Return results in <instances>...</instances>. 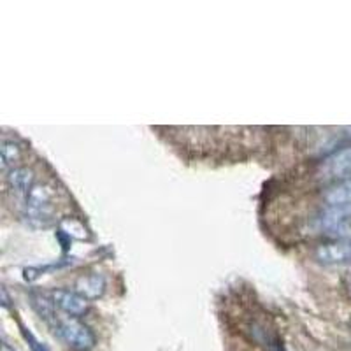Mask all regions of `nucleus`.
<instances>
[{
	"label": "nucleus",
	"instance_id": "obj_13",
	"mask_svg": "<svg viewBox=\"0 0 351 351\" xmlns=\"http://www.w3.org/2000/svg\"><path fill=\"white\" fill-rule=\"evenodd\" d=\"M2 351H16V350H14V348H11V346H9V344H2Z\"/></svg>",
	"mask_w": 351,
	"mask_h": 351
},
{
	"label": "nucleus",
	"instance_id": "obj_2",
	"mask_svg": "<svg viewBox=\"0 0 351 351\" xmlns=\"http://www.w3.org/2000/svg\"><path fill=\"white\" fill-rule=\"evenodd\" d=\"M60 339L74 351H90L95 348V334L88 325L81 324L77 318H58L55 325Z\"/></svg>",
	"mask_w": 351,
	"mask_h": 351
},
{
	"label": "nucleus",
	"instance_id": "obj_12",
	"mask_svg": "<svg viewBox=\"0 0 351 351\" xmlns=\"http://www.w3.org/2000/svg\"><path fill=\"white\" fill-rule=\"evenodd\" d=\"M21 330H23V337L25 339H27V343H28V346H30V350L32 351H49V348L46 346V344L44 343H40L39 339H37L36 335L32 334V332L28 330V328H21Z\"/></svg>",
	"mask_w": 351,
	"mask_h": 351
},
{
	"label": "nucleus",
	"instance_id": "obj_8",
	"mask_svg": "<svg viewBox=\"0 0 351 351\" xmlns=\"http://www.w3.org/2000/svg\"><path fill=\"white\" fill-rule=\"evenodd\" d=\"M325 202L330 206V208H339V206H346L351 202V178L343 181H337L335 184H332L327 192L324 193Z\"/></svg>",
	"mask_w": 351,
	"mask_h": 351
},
{
	"label": "nucleus",
	"instance_id": "obj_4",
	"mask_svg": "<svg viewBox=\"0 0 351 351\" xmlns=\"http://www.w3.org/2000/svg\"><path fill=\"white\" fill-rule=\"evenodd\" d=\"M51 300L55 304V307H58L62 313H65L67 316H72V318H80L84 313L88 311L90 307V302L88 299H84L83 295H80L76 290H53L51 291Z\"/></svg>",
	"mask_w": 351,
	"mask_h": 351
},
{
	"label": "nucleus",
	"instance_id": "obj_6",
	"mask_svg": "<svg viewBox=\"0 0 351 351\" xmlns=\"http://www.w3.org/2000/svg\"><path fill=\"white\" fill-rule=\"evenodd\" d=\"M34 171L28 167H14L8 172V184L12 192L16 195L25 197L28 195V192L32 190L34 183Z\"/></svg>",
	"mask_w": 351,
	"mask_h": 351
},
{
	"label": "nucleus",
	"instance_id": "obj_3",
	"mask_svg": "<svg viewBox=\"0 0 351 351\" xmlns=\"http://www.w3.org/2000/svg\"><path fill=\"white\" fill-rule=\"evenodd\" d=\"M315 258L324 265H351V239H339L319 244Z\"/></svg>",
	"mask_w": 351,
	"mask_h": 351
},
{
	"label": "nucleus",
	"instance_id": "obj_1",
	"mask_svg": "<svg viewBox=\"0 0 351 351\" xmlns=\"http://www.w3.org/2000/svg\"><path fill=\"white\" fill-rule=\"evenodd\" d=\"M53 188L46 183H36L25 197V215L37 227L46 225L53 216Z\"/></svg>",
	"mask_w": 351,
	"mask_h": 351
},
{
	"label": "nucleus",
	"instance_id": "obj_9",
	"mask_svg": "<svg viewBox=\"0 0 351 351\" xmlns=\"http://www.w3.org/2000/svg\"><path fill=\"white\" fill-rule=\"evenodd\" d=\"M348 219H351V202L339 208H330V211L325 213V218H322L324 225L330 230H337L343 227Z\"/></svg>",
	"mask_w": 351,
	"mask_h": 351
},
{
	"label": "nucleus",
	"instance_id": "obj_7",
	"mask_svg": "<svg viewBox=\"0 0 351 351\" xmlns=\"http://www.w3.org/2000/svg\"><path fill=\"white\" fill-rule=\"evenodd\" d=\"M76 291L88 300L99 299V297L104 295L106 291L104 276L97 274V272L83 276V278L76 281Z\"/></svg>",
	"mask_w": 351,
	"mask_h": 351
},
{
	"label": "nucleus",
	"instance_id": "obj_11",
	"mask_svg": "<svg viewBox=\"0 0 351 351\" xmlns=\"http://www.w3.org/2000/svg\"><path fill=\"white\" fill-rule=\"evenodd\" d=\"M60 228L62 232L69 234V236L74 237V239H84V237H86V228H84L77 219H64L60 223Z\"/></svg>",
	"mask_w": 351,
	"mask_h": 351
},
{
	"label": "nucleus",
	"instance_id": "obj_5",
	"mask_svg": "<svg viewBox=\"0 0 351 351\" xmlns=\"http://www.w3.org/2000/svg\"><path fill=\"white\" fill-rule=\"evenodd\" d=\"M322 171H324L325 178H328V180L343 181L351 178V148H344L328 156L324 162Z\"/></svg>",
	"mask_w": 351,
	"mask_h": 351
},
{
	"label": "nucleus",
	"instance_id": "obj_10",
	"mask_svg": "<svg viewBox=\"0 0 351 351\" xmlns=\"http://www.w3.org/2000/svg\"><path fill=\"white\" fill-rule=\"evenodd\" d=\"M20 158H21L20 144H16L14 141H4L2 146H0V162H2V171L8 172L11 171L9 167L14 169V164L20 162Z\"/></svg>",
	"mask_w": 351,
	"mask_h": 351
}]
</instances>
